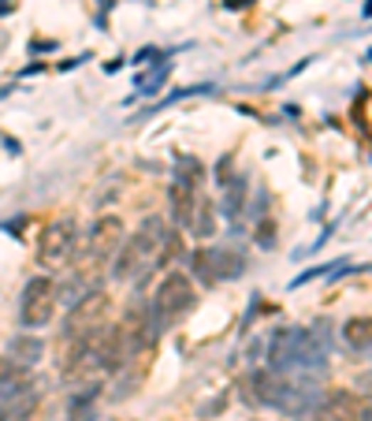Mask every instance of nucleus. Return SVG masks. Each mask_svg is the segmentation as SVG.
<instances>
[{"label":"nucleus","instance_id":"obj_1","mask_svg":"<svg viewBox=\"0 0 372 421\" xmlns=\"http://www.w3.org/2000/svg\"><path fill=\"white\" fill-rule=\"evenodd\" d=\"M331 339L305 328H280L268 343V373L287 380H313L328 369Z\"/></svg>","mask_w":372,"mask_h":421},{"label":"nucleus","instance_id":"obj_2","mask_svg":"<svg viewBox=\"0 0 372 421\" xmlns=\"http://www.w3.org/2000/svg\"><path fill=\"white\" fill-rule=\"evenodd\" d=\"M168 235H164V228H160V220H145L142 228H138V235H131L119 246V254H116V261H112V280H119V284H127V280H134L138 272H145L153 261H164L168 257Z\"/></svg>","mask_w":372,"mask_h":421},{"label":"nucleus","instance_id":"obj_3","mask_svg":"<svg viewBox=\"0 0 372 421\" xmlns=\"http://www.w3.org/2000/svg\"><path fill=\"white\" fill-rule=\"evenodd\" d=\"M257 388H261V402H268V407L283 410L287 417H305L320 410V392L302 380H287V377H276V373H261L257 377Z\"/></svg>","mask_w":372,"mask_h":421},{"label":"nucleus","instance_id":"obj_4","mask_svg":"<svg viewBox=\"0 0 372 421\" xmlns=\"http://www.w3.org/2000/svg\"><path fill=\"white\" fill-rule=\"evenodd\" d=\"M193 302H198V295H193V284L183 276V272H168L164 284L156 287V295L149 302V313L156 317L160 328L175 325L179 317H186L193 310Z\"/></svg>","mask_w":372,"mask_h":421},{"label":"nucleus","instance_id":"obj_5","mask_svg":"<svg viewBox=\"0 0 372 421\" xmlns=\"http://www.w3.org/2000/svg\"><path fill=\"white\" fill-rule=\"evenodd\" d=\"M105 317H108V295L105 291H86L78 302H71V313L63 321V336H68L71 343L75 339H86L93 332H101Z\"/></svg>","mask_w":372,"mask_h":421},{"label":"nucleus","instance_id":"obj_6","mask_svg":"<svg viewBox=\"0 0 372 421\" xmlns=\"http://www.w3.org/2000/svg\"><path fill=\"white\" fill-rule=\"evenodd\" d=\"M56 313V280L48 276H34L23 287V306H19V317L26 328H45Z\"/></svg>","mask_w":372,"mask_h":421},{"label":"nucleus","instance_id":"obj_7","mask_svg":"<svg viewBox=\"0 0 372 421\" xmlns=\"http://www.w3.org/2000/svg\"><path fill=\"white\" fill-rule=\"evenodd\" d=\"M75 246H78V235H75V220L63 217V220H53L41 235V246H38V257L45 269H63L75 257Z\"/></svg>","mask_w":372,"mask_h":421},{"label":"nucleus","instance_id":"obj_8","mask_svg":"<svg viewBox=\"0 0 372 421\" xmlns=\"http://www.w3.org/2000/svg\"><path fill=\"white\" fill-rule=\"evenodd\" d=\"M123 220L119 217H101L93 224V232H90V242H86V254H83V261H78V272H90L105 261V257H112L119 246H123Z\"/></svg>","mask_w":372,"mask_h":421},{"label":"nucleus","instance_id":"obj_9","mask_svg":"<svg viewBox=\"0 0 372 421\" xmlns=\"http://www.w3.org/2000/svg\"><path fill=\"white\" fill-rule=\"evenodd\" d=\"M198 209H201L198 187L175 175V183H171V217H175V224H179V228H193V217H198Z\"/></svg>","mask_w":372,"mask_h":421},{"label":"nucleus","instance_id":"obj_10","mask_svg":"<svg viewBox=\"0 0 372 421\" xmlns=\"http://www.w3.org/2000/svg\"><path fill=\"white\" fill-rule=\"evenodd\" d=\"M365 407L358 402V395H350V392H328L324 402H320V417L324 421H361Z\"/></svg>","mask_w":372,"mask_h":421},{"label":"nucleus","instance_id":"obj_11","mask_svg":"<svg viewBox=\"0 0 372 421\" xmlns=\"http://www.w3.org/2000/svg\"><path fill=\"white\" fill-rule=\"evenodd\" d=\"M208 257H213L216 280H231V276H242V269H246V257H242L235 246H213V250H208Z\"/></svg>","mask_w":372,"mask_h":421},{"label":"nucleus","instance_id":"obj_12","mask_svg":"<svg viewBox=\"0 0 372 421\" xmlns=\"http://www.w3.org/2000/svg\"><path fill=\"white\" fill-rule=\"evenodd\" d=\"M41 350H45V343H41L38 336H19V339H11L8 358L19 365V369H26V365H34V362L41 358Z\"/></svg>","mask_w":372,"mask_h":421},{"label":"nucleus","instance_id":"obj_13","mask_svg":"<svg viewBox=\"0 0 372 421\" xmlns=\"http://www.w3.org/2000/svg\"><path fill=\"white\" fill-rule=\"evenodd\" d=\"M343 336L354 350H372V317H350L343 325Z\"/></svg>","mask_w":372,"mask_h":421},{"label":"nucleus","instance_id":"obj_14","mask_svg":"<svg viewBox=\"0 0 372 421\" xmlns=\"http://www.w3.org/2000/svg\"><path fill=\"white\" fill-rule=\"evenodd\" d=\"M168 75H171V63H156L149 75L138 78V97H153V93H160V86L168 83Z\"/></svg>","mask_w":372,"mask_h":421},{"label":"nucleus","instance_id":"obj_15","mask_svg":"<svg viewBox=\"0 0 372 421\" xmlns=\"http://www.w3.org/2000/svg\"><path fill=\"white\" fill-rule=\"evenodd\" d=\"M198 93H213V83H198V86H183V90H171V97H164V101H156L153 108H145V116L149 112H160V108H168L175 101H186V97H198Z\"/></svg>","mask_w":372,"mask_h":421},{"label":"nucleus","instance_id":"obj_16","mask_svg":"<svg viewBox=\"0 0 372 421\" xmlns=\"http://www.w3.org/2000/svg\"><path fill=\"white\" fill-rule=\"evenodd\" d=\"M242 202H246V183H242V180H231V183H228V198H223V217L238 220Z\"/></svg>","mask_w":372,"mask_h":421},{"label":"nucleus","instance_id":"obj_17","mask_svg":"<svg viewBox=\"0 0 372 421\" xmlns=\"http://www.w3.org/2000/svg\"><path fill=\"white\" fill-rule=\"evenodd\" d=\"M68 421H97L93 395H71V402H68Z\"/></svg>","mask_w":372,"mask_h":421},{"label":"nucleus","instance_id":"obj_18","mask_svg":"<svg viewBox=\"0 0 372 421\" xmlns=\"http://www.w3.org/2000/svg\"><path fill=\"white\" fill-rule=\"evenodd\" d=\"M198 239H208L216 232V217H213V205L208 202H201V209H198V217H193V228H190Z\"/></svg>","mask_w":372,"mask_h":421},{"label":"nucleus","instance_id":"obj_19","mask_svg":"<svg viewBox=\"0 0 372 421\" xmlns=\"http://www.w3.org/2000/svg\"><path fill=\"white\" fill-rule=\"evenodd\" d=\"M175 175H179V180H186V183H193V187H201L205 168H201L193 157H179V165H175Z\"/></svg>","mask_w":372,"mask_h":421},{"label":"nucleus","instance_id":"obj_20","mask_svg":"<svg viewBox=\"0 0 372 421\" xmlns=\"http://www.w3.org/2000/svg\"><path fill=\"white\" fill-rule=\"evenodd\" d=\"M15 377H23V369L15 365L11 358H0V384H8V380H15Z\"/></svg>","mask_w":372,"mask_h":421},{"label":"nucleus","instance_id":"obj_21","mask_svg":"<svg viewBox=\"0 0 372 421\" xmlns=\"http://www.w3.org/2000/svg\"><path fill=\"white\" fill-rule=\"evenodd\" d=\"M97 4H101V8H105V11H108V8H112V4H116V0H97Z\"/></svg>","mask_w":372,"mask_h":421},{"label":"nucleus","instance_id":"obj_22","mask_svg":"<svg viewBox=\"0 0 372 421\" xmlns=\"http://www.w3.org/2000/svg\"><path fill=\"white\" fill-rule=\"evenodd\" d=\"M365 15H372V0H368V4H365Z\"/></svg>","mask_w":372,"mask_h":421}]
</instances>
